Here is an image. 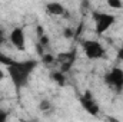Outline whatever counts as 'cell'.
<instances>
[{
  "label": "cell",
  "instance_id": "cell-6",
  "mask_svg": "<svg viewBox=\"0 0 123 122\" xmlns=\"http://www.w3.org/2000/svg\"><path fill=\"white\" fill-rule=\"evenodd\" d=\"M80 103H82L83 109H85L87 114H90V115H96V114L100 111L99 103L96 102V99H94V96H93V93L90 91H86L82 96H80Z\"/></svg>",
  "mask_w": 123,
  "mask_h": 122
},
{
  "label": "cell",
  "instance_id": "cell-9",
  "mask_svg": "<svg viewBox=\"0 0 123 122\" xmlns=\"http://www.w3.org/2000/svg\"><path fill=\"white\" fill-rule=\"evenodd\" d=\"M39 109H40L42 112L50 111V109H52V102H50L49 99H42V101L39 102Z\"/></svg>",
  "mask_w": 123,
  "mask_h": 122
},
{
  "label": "cell",
  "instance_id": "cell-16",
  "mask_svg": "<svg viewBox=\"0 0 123 122\" xmlns=\"http://www.w3.org/2000/svg\"><path fill=\"white\" fill-rule=\"evenodd\" d=\"M4 78H6V72H4V70H3V69L0 68V82H1V81H3Z\"/></svg>",
  "mask_w": 123,
  "mask_h": 122
},
{
  "label": "cell",
  "instance_id": "cell-4",
  "mask_svg": "<svg viewBox=\"0 0 123 122\" xmlns=\"http://www.w3.org/2000/svg\"><path fill=\"white\" fill-rule=\"evenodd\" d=\"M105 83L110 86L113 91L122 92L123 91V69L119 66L112 68L106 75H105Z\"/></svg>",
  "mask_w": 123,
  "mask_h": 122
},
{
  "label": "cell",
  "instance_id": "cell-18",
  "mask_svg": "<svg viewBox=\"0 0 123 122\" xmlns=\"http://www.w3.org/2000/svg\"><path fill=\"white\" fill-rule=\"evenodd\" d=\"M120 50H123V39H122V47H120Z\"/></svg>",
  "mask_w": 123,
  "mask_h": 122
},
{
  "label": "cell",
  "instance_id": "cell-11",
  "mask_svg": "<svg viewBox=\"0 0 123 122\" xmlns=\"http://www.w3.org/2000/svg\"><path fill=\"white\" fill-rule=\"evenodd\" d=\"M40 58H42V63H43V65H47V66H49V65H53V63L56 62V58H55L53 55H50V53H44V55L40 56Z\"/></svg>",
  "mask_w": 123,
  "mask_h": 122
},
{
  "label": "cell",
  "instance_id": "cell-5",
  "mask_svg": "<svg viewBox=\"0 0 123 122\" xmlns=\"http://www.w3.org/2000/svg\"><path fill=\"white\" fill-rule=\"evenodd\" d=\"M9 42L16 50H25L26 47V34L23 27H14L9 34Z\"/></svg>",
  "mask_w": 123,
  "mask_h": 122
},
{
  "label": "cell",
  "instance_id": "cell-15",
  "mask_svg": "<svg viewBox=\"0 0 123 122\" xmlns=\"http://www.w3.org/2000/svg\"><path fill=\"white\" fill-rule=\"evenodd\" d=\"M4 39H6V36H4V32L0 29V45H1L3 42H4Z\"/></svg>",
  "mask_w": 123,
  "mask_h": 122
},
{
  "label": "cell",
  "instance_id": "cell-14",
  "mask_svg": "<svg viewBox=\"0 0 123 122\" xmlns=\"http://www.w3.org/2000/svg\"><path fill=\"white\" fill-rule=\"evenodd\" d=\"M36 33H37V36L40 37V36H43L44 34V29H43V26H36Z\"/></svg>",
  "mask_w": 123,
  "mask_h": 122
},
{
  "label": "cell",
  "instance_id": "cell-1",
  "mask_svg": "<svg viewBox=\"0 0 123 122\" xmlns=\"http://www.w3.org/2000/svg\"><path fill=\"white\" fill-rule=\"evenodd\" d=\"M37 66V62L33 59H27V61H12L7 66V73L13 82V85L17 89H22L27 85L29 76L31 72L34 70V68Z\"/></svg>",
  "mask_w": 123,
  "mask_h": 122
},
{
  "label": "cell",
  "instance_id": "cell-7",
  "mask_svg": "<svg viewBox=\"0 0 123 122\" xmlns=\"http://www.w3.org/2000/svg\"><path fill=\"white\" fill-rule=\"evenodd\" d=\"M44 10H46V13L49 16H53V17H62V16L66 14V7L62 3H59V1H50V3H47L46 7H44Z\"/></svg>",
  "mask_w": 123,
  "mask_h": 122
},
{
  "label": "cell",
  "instance_id": "cell-10",
  "mask_svg": "<svg viewBox=\"0 0 123 122\" xmlns=\"http://www.w3.org/2000/svg\"><path fill=\"white\" fill-rule=\"evenodd\" d=\"M107 6L110 9H115V10H120L123 9V1L122 0H106Z\"/></svg>",
  "mask_w": 123,
  "mask_h": 122
},
{
  "label": "cell",
  "instance_id": "cell-17",
  "mask_svg": "<svg viewBox=\"0 0 123 122\" xmlns=\"http://www.w3.org/2000/svg\"><path fill=\"white\" fill-rule=\"evenodd\" d=\"M119 58H120V61L123 62V50H120V52H119Z\"/></svg>",
  "mask_w": 123,
  "mask_h": 122
},
{
  "label": "cell",
  "instance_id": "cell-19",
  "mask_svg": "<svg viewBox=\"0 0 123 122\" xmlns=\"http://www.w3.org/2000/svg\"><path fill=\"white\" fill-rule=\"evenodd\" d=\"M0 103H1V98H0Z\"/></svg>",
  "mask_w": 123,
  "mask_h": 122
},
{
  "label": "cell",
  "instance_id": "cell-8",
  "mask_svg": "<svg viewBox=\"0 0 123 122\" xmlns=\"http://www.w3.org/2000/svg\"><path fill=\"white\" fill-rule=\"evenodd\" d=\"M52 79H53L59 86H64V83H66V78H64V75H63L62 70H59V72H53V73H52Z\"/></svg>",
  "mask_w": 123,
  "mask_h": 122
},
{
  "label": "cell",
  "instance_id": "cell-12",
  "mask_svg": "<svg viewBox=\"0 0 123 122\" xmlns=\"http://www.w3.org/2000/svg\"><path fill=\"white\" fill-rule=\"evenodd\" d=\"M63 36H64L66 39H73V37L76 36V32H74V29H72V27H66V29L63 30Z\"/></svg>",
  "mask_w": 123,
  "mask_h": 122
},
{
  "label": "cell",
  "instance_id": "cell-3",
  "mask_svg": "<svg viewBox=\"0 0 123 122\" xmlns=\"http://www.w3.org/2000/svg\"><path fill=\"white\" fill-rule=\"evenodd\" d=\"M82 49H83V53L87 59L90 61H97V59H102L105 58V47L102 46L100 42L97 40H93V39H87L82 43Z\"/></svg>",
  "mask_w": 123,
  "mask_h": 122
},
{
  "label": "cell",
  "instance_id": "cell-2",
  "mask_svg": "<svg viewBox=\"0 0 123 122\" xmlns=\"http://www.w3.org/2000/svg\"><path fill=\"white\" fill-rule=\"evenodd\" d=\"M93 20H94V30L97 34H103L109 30L115 22H116V16L110 14V13H105V12H94L93 13Z\"/></svg>",
  "mask_w": 123,
  "mask_h": 122
},
{
  "label": "cell",
  "instance_id": "cell-13",
  "mask_svg": "<svg viewBox=\"0 0 123 122\" xmlns=\"http://www.w3.org/2000/svg\"><path fill=\"white\" fill-rule=\"evenodd\" d=\"M39 43H40L42 46L47 47V46H49V43H50V42H49V36H47L46 33H44L43 36H40V37H39Z\"/></svg>",
  "mask_w": 123,
  "mask_h": 122
}]
</instances>
